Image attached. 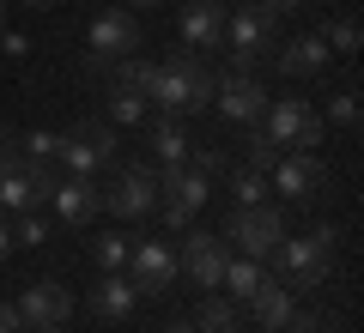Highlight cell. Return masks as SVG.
<instances>
[{
  "label": "cell",
  "mask_w": 364,
  "mask_h": 333,
  "mask_svg": "<svg viewBox=\"0 0 364 333\" xmlns=\"http://www.w3.org/2000/svg\"><path fill=\"white\" fill-rule=\"evenodd\" d=\"M213 67L200 61L195 49H176L164 61H152V79H146V103H158V116H195L213 103Z\"/></svg>",
  "instance_id": "obj_1"
},
{
  "label": "cell",
  "mask_w": 364,
  "mask_h": 333,
  "mask_svg": "<svg viewBox=\"0 0 364 333\" xmlns=\"http://www.w3.org/2000/svg\"><path fill=\"white\" fill-rule=\"evenodd\" d=\"M334 243H340L334 224H316V231H304V236H291V231H286V243L273 249L267 261H279V279H286L291 291H310V285H322V279H328Z\"/></svg>",
  "instance_id": "obj_2"
},
{
  "label": "cell",
  "mask_w": 364,
  "mask_h": 333,
  "mask_svg": "<svg viewBox=\"0 0 364 333\" xmlns=\"http://www.w3.org/2000/svg\"><path fill=\"white\" fill-rule=\"evenodd\" d=\"M140 49H146V37H140V25H134V13L128 6H104V13L91 18V31H85V73H104L109 61L140 55Z\"/></svg>",
  "instance_id": "obj_3"
},
{
  "label": "cell",
  "mask_w": 364,
  "mask_h": 333,
  "mask_svg": "<svg viewBox=\"0 0 364 333\" xmlns=\"http://www.w3.org/2000/svg\"><path fill=\"white\" fill-rule=\"evenodd\" d=\"M67 164V176H97V170H109L122 158V140L109 121H73V128L61 133V152H55Z\"/></svg>",
  "instance_id": "obj_4"
},
{
  "label": "cell",
  "mask_w": 364,
  "mask_h": 333,
  "mask_svg": "<svg viewBox=\"0 0 364 333\" xmlns=\"http://www.w3.org/2000/svg\"><path fill=\"white\" fill-rule=\"evenodd\" d=\"M261 128L273 133V146H291V152H316V146L328 140L322 109H310L304 97H273L267 116H261Z\"/></svg>",
  "instance_id": "obj_5"
},
{
  "label": "cell",
  "mask_w": 364,
  "mask_h": 333,
  "mask_svg": "<svg viewBox=\"0 0 364 333\" xmlns=\"http://www.w3.org/2000/svg\"><path fill=\"white\" fill-rule=\"evenodd\" d=\"M213 194V176H200V170L188 164H164V176H158V212H164L170 231H182V224H195L200 206H207Z\"/></svg>",
  "instance_id": "obj_6"
},
{
  "label": "cell",
  "mask_w": 364,
  "mask_h": 333,
  "mask_svg": "<svg viewBox=\"0 0 364 333\" xmlns=\"http://www.w3.org/2000/svg\"><path fill=\"white\" fill-rule=\"evenodd\" d=\"M279 18L255 13V6H243V13L225 18V49H231V73H255L261 61L273 55V43H279Z\"/></svg>",
  "instance_id": "obj_7"
},
{
  "label": "cell",
  "mask_w": 364,
  "mask_h": 333,
  "mask_svg": "<svg viewBox=\"0 0 364 333\" xmlns=\"http://www.w3.org/2000/svg\"><path fill=\"white\" fill-rule=\"evenodd\" d=\"M225 243H231L237 255H249V261H267L273 249L286 243V212H279V206H267V200H261V206H237Z\"/></svg>",
  "instance_id": "obj_8"
},
{
  "label": "cell",
  "mask_w": 364,
  "mask_h": 333,
  "mask_svg": "<svg viewBox=\"0 0 364 333\" xmlns=\"http://www.w3.org/2000/svg\"><path fill=\"white\" fill-rule=\"evenodd\" d=\"M225 261H231V243H225L219 231H188V236H182V255H176V267L188 273V279H195L200 291H219V279H225Z\"/></svg>",
  "instance_id": "obj_9"
},
{
  "label": "cell",
  "mask_w": 364,
  "mask_h": 333,
  "mask_svg": "<svg viewBox=\"0 0 364 333\" xmlns=\"http://www.w3.org/2000/svg\"><path fill=\"white\" fill-rule=\"evenodd\" d=\"M176 249L170 243H152V236H146V243H134L128 249V279H134V291L140 297H164L170 285H176Z\"/></svg>",
  "instance_id": "obj_10"
},
{
  "label": "cell",
  "mask_w": 364,
  "mask_h": 333,
  "mask_svg": "<svg viewBox=\"0 0 364 333\" xmlns=\"http://www.w3.org/2000/svg\"><path fill=\"white\" fill-rule=\"evenodd\" d=\"M213 103H219V116L225 121H237V128H249V121H261L267 116V85H261L255 73H225L219 85H213Z\"/></svg>",
  "instance_id": "obj_11"
},
{
  "label": "cell",
  "mask_w": 364,
  "mask_h": 333,
  "mask_svg": "<svg viewBox=\"0 0 364 333\" xmlns=\"http://www.w3.org/2000/svg\"><path fill=\"white\" fill-rule=\"evenodd\" d=\"M267 188L286 194V200H316V194L328 188V164L316 152H286L279 164L267 170Z\"/></svg>",
  "instance_id": "obj_12"
},
{
  "label": "cell",
  "mask_w": 364,
  "mask_h": 333,
  "mask_svg": "<svg viewBox=\"0 0 364 333\" xmlns=\"http://www.w3.org/2000/svg\"><path fill=\"white\" fill-rule=\"evenodd\" d=\"M18 321L25 327H67V315H73V291H67L61 279H37V285H25V297H18Z\"/></svg>",
  "instance_id": "obj_13"
},
{
  "label": "cell",
  "mask_w": 364,
  "mask_h": 333,
  "mask_svg": "<svg viewBox=\"0 0 364 333\" xmlns=\"http://www.w3.org/2000/svg\"><path fill=\"white\" fill-rule=\"evenodd\" d=\"M104 206L116 218H146V212H158V176L146 164H122V176H116V188L104 194Z\"/></svg>",
  "instance_id": "obj_14"
},
{
  "label": "cell",
  "mask_w": 364,
  "mask_h": 333,
  "mask_svg": "<svg viewBox=\"0 0 364 333\" xmlns=\"http://www.w3.org/2000/svg\"><path fill=\"white\" fill-rule=\"evenodd\" d=\"M225 6L219 0H188V6H182V18H176V37L188 43V49L195 55H207V49H225Z\"/></svg>",
  "instance_id": "obj_15"
},
{
  "label": "cell",
  "mask_w": 364,
  "mask_h": 333,
  "mask_svg": "<svg viewBox=\"0 0 364 333\" xmlns=\"http://www.w3.org/2000/svg\"><path fill=\"white\" fill-rule=\"evenodd\" d=\"M49 206H55L61 224H91V218L104 212V188H97L91 176H67V182H55Z\"/></svg>",
  "instance_id": "obj_16"
},
{
  "label": "cell",
  "mask_w": 364,
  "mask_h": 333,
  "mask_svg": "<svg viewBox=\"0 0 364 333\" xmlns=\"http://www.w3.org/2000/svg\"><path fill=\"white\" fill-rule=\"evenodd\" d=\"M273 67L286 79H316L328 67V43L322 37H291V43H273V55H267Z\"/></svg>",
  "instance_id": "obj_17"
},
{
  "label": "cell",
  "mask_w": 364,
  "mask_h": 333,
  "mask_svg": "<svg viewBox=\"0 0 364 333\" xmlns=\"http://www.w3.org/2000/svg\"><path fill=\"white\" fill-rule=\"evenodd\" d=\"M291 285L286 279H261L255 291H249V315H255V327H286V315H291Z\"/></svg>",
  "instance_id": "obj_18"
},
{
  "label": "cell",
  "mask_w": 364,
  "mask_h": 333,
  "mask_svg": "<svg viewBox=\"0 0 364 333\" xmlns=\"http://www.w3.org/2000/svg\"><path fill=\"white\" fill-rule=\"evenodd\" d=\"M134 297H140V291H134V279H128V273H104V279H97V285L85 291V303L97 309L104 321H122V315L134 309Z\"/></svg>",
  "instance_id": "obj_19"
},
{
  "label": "cell",
  "mask_w": 364,
  "mask_h": 333,
  "mask_svg": "<svg viewBox=\"0 0 364 333\" xmlns=\"http://www.w3.org/2000/svg\"><path fill=\"white\" fill-rule=\"evenodd\" d=\"M152 152H158V164H188L195 140L176 128V116H158V121H152Z\"/></svg>",
  "instance_id": "obj_20"
},
{
  "label": "cell",
  "mask_w": 364,
  "mask_h": 333,
  "mask_svg": "<svg viewBox=\"0 0 364 333\" xmlns=\"http://www.w3.org/2000/svg\"><path fill=\"white\" fill-rule=\"evenodd\" d=\"M273 164H279V146H273V133L261 128V121H249V128H243V170H261V176H267Z\"/></svg>",
  "instance_id": "obj_21"
},
{
  "label": "cell",
  "mask_w": 364,
  "mask_h": 333,
  "mask_svg": "<svg viewBox=\"0 0 364 333\" xmlns=\"http://www.w3.org/2000/svg\"><path fill=\"white\" fill-rule=\"evenodd\" d=\"M140 121H146V91L109 85V128H140Z\"/></svg>",
  "instance_id": "obj_22"
},
{
  "label": "cell",
  "mask_w": 364,
  "mask_h": 333,
  "mask_svg": "<svg viewBox=\"0 0 364 333\" xmlns=\"http://www.w3.org/2000/svg\"><path fill=\"white\" fill-rule=\"evenodd\" d=\"M261 279H267V273H261V261L231 255V261H225V279H219V285H231V303H249V291H255Z\"/></svg>",
  "instance_id": "obj_23"
},
{
  "label": "cell",
  "mask_w": 364,
  "mask_h": 333,
  "mask_svg": "<svg viewBox=\"0 0 364 333\" xmlns=\"http://www.w3.org/2000/svg\"><path fill=\"white\" fill-rule=\"evenodd\" d=\"M316 37H322L328 43V55H358V43H364V31H358V18H328V25L322 31H316Z\"/></svg>",
  "instance_id": "obj_24"
},
{
  "label": "cell",
  "mask_w": 364,
  "mask_h": 333,
  "mask_svg": "<svg viewBox=\"0 0 364 333\" xmlns=\"http://www.w3.org/2000/svg\"><path fill=\"white\" fill-rule=\"evenodd\" d=\"M195 327L200 333H243V327H237V303H225V297H207V303H200Z\"/></svg>",
  "instance_id": "obj_25"
},
{
  "label": "cell",
  "mask_w": 364,
  "mask_h": 333,
  "mask_svg": "<svg viewBox=\"0 0 364 333\" xmlns=\"http://www.w3.org/2000/svg\"><path fill=\"white\" fill-rule=\"evenodd\" d=\"M128 236H122V231H104V236H97V267H104V273H122V267H128Z\"/></svg>",
  "instance_id": "obj_26"
},
{
  "label": "cell",
  "mask_w": 364,
  "mask_h": 333,
  "mask_svg": "<svg viewBox=\"0 0 364 333\" xmlns=\"http://www.w3.org/2000/svg\"><path fill=\"white\" fill-rule=\"evenodd\" d=\"M231 200L237 206H261L267 200V176H261V170H237L231 176Z\"/></svg>",
  "instance_id": "obj_27"
},
{
  "label": "cell",
  "mask_w": 364,
  "mask_h": 333,
  "mask_svg": "<svg viewBox=\"0 0 364 333\" xmlns=\"http://www.w3.org/2000/svg\"><path fill=\"white\" fill-rule=\"evenodd\" d=\"M13 243L43 249V243H49V218H43V212H18V224H13Z\"/></svg>",
  "instance_id": "obj_28"
},
{
  "label": "cell",
  "mask_w": 364,
  "mask_h": 333,
  "mask_svg": "<svg viewBox=\"0 0 364 333\" xmlns=\"http://www.w3.org/2000/svg\"><path fill=\"white\" fill-rule=\"evenodd\" d=\"M322 121H340V128H358V91H340V97H328V116Z\"/></svg>",
  "instance_id": "obj_29"
},
{
  "label": "cell",
  "mask_w": 364,
  "mask_h": 333,
  "mask_svg": "<svg viewBox=\"0 0 364 333\" xmlns=\"http://www.w3.org/2000/svg\"><path fill=\"white\" fill-rule=\"evenodd\" d=\"M55 152H61V133H43V128H37V133H25V158H37V164H49Z\"/></svg>",
  "instance_id": "obj_30"
},
{
  "label": "cell",
  "mask_w": 364,
  "mask_h": 333,
  "mask_svg": "<svg viewBox=\"0 0 364 333\" xmlns=\"http://www.w3.org/2000/svg\"><path fill=\"white\" fill-rule=\"evenodd\" d=\"M188 170H200V176H219V170H225V152H213V146H195V152H188Z\"/></svg>",
  "instance_id": "obj_31"
},
{
  "label": "cell",
  "mask_w": 364,
  "mask_h": 333,
  "mask_svg": "<svg viewBox=\"0 0 364 333\" xmlns=\"http://www.w3.org/2000/svg\"><path fill=\"white\" fill-rule=\"evenodd\" d=\"M249 6H255V13H267V18H286V13H298L304 0H249Z\"/></svg>",
  "instance_id": "obj_32"
},
{
  "label": "cell",
  "mask_w": 364,
  "mask_h": 333,
  "mask_svg": "<svg viewBox=\"0 0 364 333\" xmlns=\"http://www.w3.org/2000/svg\"><path fill=\"white\" fill-rule=\"evenodd\" d=\"M0 55H13V61H25V55H31V43L18 37V31H0Z\"/></svg>",
  "instance_id": "obj_33"
},
{
  "label": "cell",
  "mask_w": 364,
  "mask_h": 333,
  "mask_svg": "<svg viewBox=\"0 0 364 333\" xmlns=\"http://www.w3.org/2000/svg\"><path fill=\"white\" fill-rule=\"evenodd\" d=\"M0 333H25V321H18L13 303H0Z\"/></svg>",
  "instance_id": "obj_34"
},
{
  "label": "cell",
  "mask_w": 364,
  "mask_h": 333,
  "mask_svg": "<svg viewBox=\"0 0 364 333\" xmlns=\"http://www.w3.org/2000/svg\"><path fill=\"white\" fill-rule=\"evenodd\" d=\"M13 146H18V133L6 128V121H0V164H6V158H13Z\"/></svg>",
  "instance_id": "obj_35"
},
{
  "label": "cell",
  "mask_w": 364,
  "mask_h": 333,
  "mask_svg": "<svg viewBox=\"0 0 364 333\" xmlns=\"http://www.w3.org/2000/svg\"><path fill=\"white\" fill-rule=\"evenodd\" d=\"M13 249H18V243H13V224H6V218H0V261L13 255Z\"/></svg>",
  "instance_id": "obj_36"
},
{
  "label": "cell",
  "mask_w": 364,
  "mask_h": 333,
  "mask_svg": "<svg viewBox=\"0 0 364 333\" xmlns=\"http://www.w3.org/2000/svg\"><path fill=\"white\" fill-rule=\"evenodd\" d=\"M18 6H31V13H49V6H61V0H18Z\"/></svg>",
  "instance_id": "obj_37"
},
{
  "label": "cell",
  "mask_w": 364,
  "mask_h": 333,
  "mask_svg": "<svg viewBox=\"0 0 364 333\" xmlns=\"http://www.w3.org/2000/svg\"><path fill=\"white\" fill-rule=\"evenodd\" d=\"M152 6H164V0H134V13H152Z\"/></svg>",
  "instance_id": "obj_38"
},
{
  "label": "cell",
  "mask_w": 364,
  "mask_h": 333,
  "mask_svg": "<svg viewBox=\"0 0 364 333\" xmlns=\"http://www.w3.org/2000/svg\"><path fill=\"white\" fill-rule=\"evenodd\" d=\"M164 333H200V327H188V321H176V327H164Z\"/></svg>",
  "instance_id": "obj_39"
},
{
  "label": "cell",
  "mask_w": 364,
  "mask_h": 333,
  "mask_svg": "<svg viewBox=\"0 0 364 333\" xmlns=\"http://www.w3.org/2000/svg\"><path fill=\"white\" fill-rule=\"evenodd\" d=\"M25 333H61V327H25Z\"/></svg>",
  "instance_id": "obj_40"
},
{
  "label": "cell",
  "mask_w": 364,
  "mask_h": 333,
  "mask_svg": "<svg viewBox=\"0 0 364 333\" xmlns=\"http://www.w3.org/2000/svg\"><path fill=\"white\" fill-rule=\"evenodd\" d=\"M0 31H6V0H0Z\"/></svg>",
  "instance_id": "obj_41"
},
{
  "label": "cell",
  "mask_w": 364,
  "mask_h": 333,
  "mask_svg": "<svg viewBox=\"0 0 364 333\" xmlns=\"http://www.w3.org/2000/svg\"><path fill=\"white\" fill-rule=\"evenodd\" d=\"M255 333H279V327H255Z\"/></svg>",
  "instance_id": "obj_42"
},
{
  "label": "cell",
  "mask_w": 364,
  "mask_h": 333,
  "mask_svg": "<svg viewBox=\"0 0 364 333\" xmlns=\"http://www.w3.org/2000/svg\"><path fill=\"white\" fill-rule=\"evenodd\" d=\"M219 6H225V0H219Z\"/></svg>",
  "instance_id": "obj_43"
},
{
  "label": "cell",
  "mask_w": 364,
  "mask_h": 333,
  "mask_svg": "<svg viewBox=\"0 0 364 333\" xmlns=\"http://www.w3.org/2000/svg\"><path fill=\"white\" fill-rule=\"evenodd\" d=\"M279 333H286V327H279Z\"/></svg>",
  "instance_id": "obj_44"
}]
</instances>
